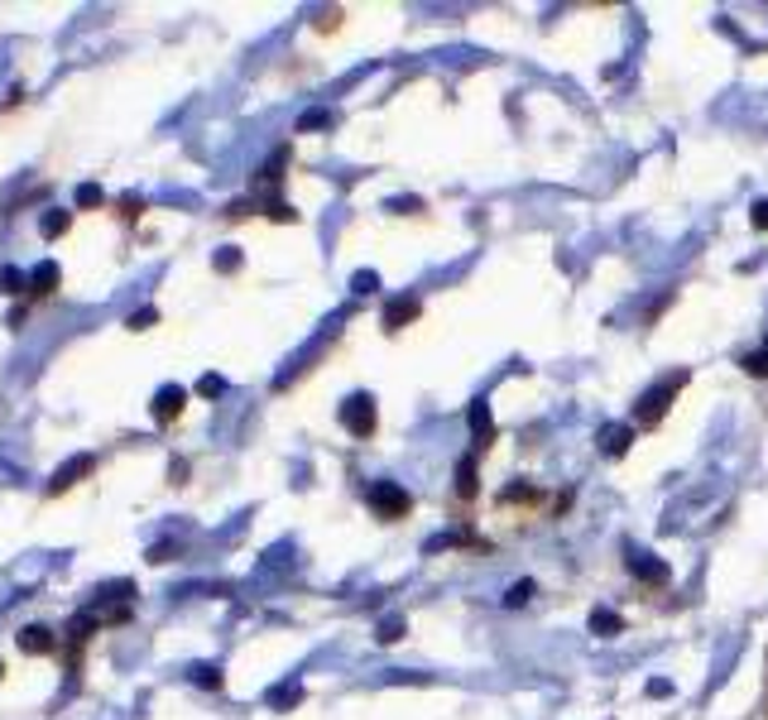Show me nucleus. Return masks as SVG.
<instances>
[{"mask_svg":"<svg viewBox=\"0 0 768 720\" xmlns=\"http://www.w3.org/2000/svg\"><path fill=\"white\" fill-rule=\"evenodd\" d=\"M365 500H370V510L385 514V519H399V514H409V490L394 485V480H375Z\"/></svg>","mask_w":768,"mask_h":720,"instance_id":"f257e3e1","label":"nucleus"},{"mask_svg":"<svg viewBox=\"0 0 768 720\" xmlns=\"http://www.w3.org/2000/svg\"><path fill=\"white\" fill-rule=\"evenodd\" d=\"M342 423H346L356 437H370V433H375V399H370V395L346 399V403H342Z\"/></svg>","mask_w":768,"mask_h":720,"instance_id":"f03ea898","label":"nucleus"},{"mask_svg":"<svg viewBox=\"0 0 768 720\" xmlns=\"http://www.w3.org/2000/svg\"><path fill=\"white\" fill-rule=\"evenodd\" d=\"M58 279H62V274H58L54 260L39 264V270L30 274V298H54V294H58Z\"/></svg>","mask_w":768,"mask_h":720,"instance_id":"7ed1b4c3","label":"nucleus"},{"mask_svg":"<svg viewBox=\"0 0 768 720\" xmlns=\"http://www.w3.org/2000/svg\"><path fill=\"white\" fill-rule=\"evenodd\" d=\"M677 389H683V375H677L673 385H663V389H653V395H644V409H639V419H644V423H653V419H658V413L667 409V399H673Z\"/></svg>","mask_w":768,"mask_h":720,"instance_id":"20e7f679","label":"nucleus"},{"mask_svg":"<svg viewBox=\"0 0 768 720\" xmlns=\"http://www.w3.org/2000/svg\"><path fill=\"white\" fill-rule=\"evenodd\" d=\"M87 471H92V457H78V461H68V466H62V471H58L54 480H48V490H54V495H62V490H68V485H78V480H82Z\"/></svg>","mask_w":768,"mask_h":720,"instance_id":"39448f33","label":"nucleus"},{"mask_svg":"<svg viewBox=\"0 0 768 720\" xmlns=\"http://www.w3.org/2000/svg\"><path fill=\"white\" fill-rule=\"evenodd\" d=\"M20 649H24V653H54L58 639L48 635L44 625H30V629H20Z\"/></svg>","mask_w":768,"mask_h":720,"instance_id":"423d86ee","label":"nucleus"},{"mask_svg":"<svg viewBox=\"0 0 768 720\" xmlns=\"http://www.w3.org/2000/svg\"><path fill=\"white\" fill-rule=\"evenodd\" d=\"M183 389L179 385H169V389H163V395H159V403H154V419L159 423H173V419H179V413H183Z\"/></svg>","mask_w":768,"mask_h":720,"instance_id":"0eeeda50","label":"nucleus"},{"mask_svg":"<svg viewBox=\"0 0 768 720\" xmlns=\"http://www.w3.org/2000/svg\"><path fill=\"white\" fill-rule=\"evenodd\" d=\"M591 629H596L600 639H615V635H620V629H624V620H620V615H615V610H606V605H600V610L591 615Z\"/></svg>","mask_w":768,"mask_h":720,"instance_id":"6e6552de","label":"nucleus"},{"mask_svg":"<svg viewBox=\"0 0 768 720\" xmlns=\"http://www.w3.org/2000/svg\"><path fill=\"white\" fill-rule=\"evenodd\" d=\"M413 318H419V298H399V302H389V312H385L389 327H404Z\"/></svg>","mask_w":768,"mask_h":720,"instance_id":"1a4fd4ad","label":"nucleus"},{"mask_svg":"<svg viewBox=\"0 0 768 720\" xmlns=\"http://www.w3.org/2000/svg\"><path fill=\"white\" fill-rule=\"evenodd\" d=\"M600 437H606V452L615 457V452H624V447H629V437H634V433H629V427H606Z\"/></svg>","mask_w":768,"mask_h":720,"instance_id":"9d476101","label":"nucleus"},{"mask_svg":"<svg viewBox=\"0 0 768 720\" xmlns=\"http://www.w3.org/2000/svg\"><path fill=\"white\" fill-rule=\"evenodd\" d=\"M534 581H514V586L505 591V605H528V596H534Z\"/></svg>","mask_w":768,"mask_h":720,"instance_id":"9b49d317","label":"nucleus"},{"mask_svg":"<svg viewBox=\"0 0 768 720\" xmlns=\"http://www.w3.org/2000/svg\"><path fill=\"white\" fill-rule=\"evenodd\" d=\"M629 567H634V572L644 576V581H667V567H658V562H644V558H634Z\"/></svg>","mask_w":768,"mask_h":720,"instance_id":"f8f14e48","label":"nucleus"},{"mask_svg":"<svg viewBox=\"0 0 768 720\" xmlns=\"http://www.w3.org/2000/svg\"><path fill=\"white\" fill-rule=\"evenodd\" d=\"M471 427H475V433H490V409H485V403H471Z\"/></svg>","mask_w":768,"mask_h":720,"instance_id":"ddd939ff","label":"nucleus"},{"mask_svg":"<svg viewBox=\"0 0 768 720\" xmlns=\"http://www.w3.org/2000/svg\"><path fill=\"white\" fill-rule=\"evenodd\" d=\"M745 365H749V375H754V380H764V375H768V346H764V351H754V356H749Z\"/></svg>","mask_w":768,"mask_h":720,"instance_id":"4468645a","label":"nucleus"},{"mask_svg":"<svg viewBox=\"0 0 768 720\" xmlns=\"http://www.w3.org/2000/svg\"><path fill=\"white\" fill-rule=\"evenodd\" d=\"M68 226H72V217H68V212H54V217L44 221V231H48V236H62V231H68Z\"/></svg>","mask_w":768,"mask_h":720,"instance_id":"2eb2a0df","label":"nucleus"},{"mask_svg":"<svg viewBox=\"0 0 768 720\" xmlns=\"http://www.w3.org/2000/svg\"><path fill=\"white\" fill-rule=\"evenodd\" d=\"M394 639H404V620H385L380 625V643H394Z\"/></svg>","mask_w":768,"mask_h":720,"instance_id":"dca6fc26","label":"nucleus"},{"mask_svg":"<svg viewBox=\"0 0 768 720\" xmlns=\"http://www.w3.org/2000/svg\"><path fill=\"white\" fill-rule=\"evenodd\" d=\"M457 490H461V495H475V466H471V461L461 466V480H457Z\"/></svg>","mask_w":768,"mask_h":720,"instance_id":"f3484780","label":"nucleus"},{"mask_svg":"<svg viewBox=\"0 0 768 720\" xmlns=\"http://www.w3.org/2000/svg\"><path fill=\"white\" fill-rule=\"evenodd\" d=\"M193 677L203 682V687H221V667H211V663H207V667H197Z\"/></svg>","mask_w":768,"mask_h":720,"instance_id":"a211bd4d","label":"nucleus"},{"mask_svg":"<svg viewBox=\"0 0 768 720\" xmlns=\"http://www.w3.org/2000/svg\"><path fill=\"white\" fill-rule=\"evenodd\" d=\"M96 202H102V187H96V183H87L82 193H78V207H96Z\"/></svg>","mask_w":768,"mask_h":720,"instance_id":"6ab92c4d","label":"nucleus"},{"mask_svg":"<svg viewBox=\"0 0 768 720\" xmlns=\"http://www.w3.org/2000/svg\"><path fill=\"white\" fill-rule=\"evenodd\" d=\"M298 125H303V130H318V125H332V116H326V111H308Z\"/></svg>","mask_w":768,"mask_h":720,"instance_id":"aec40b11","label":"nucleus"},{"mask_svg":"<svg viewBox=\"0 0 768 720\" xmlns=\"http://www.w3.org/2000/svg\"><path fill=\"white\" fill-rule=\"evenodd\" d=\"M236 264H241V255H236V250H221V255H217V270H221V274H231Z\"/></svg>","mask_w":768,"mask_h":720,"instance_id":"412c9836","label":"nucleus"},{"mask_svg":"<svg viewBox=\"0 0 768 720\" xmlns=\"http://www.w3.org/2000/svg\"><path fill=\"white\" fill-rule=\"evenodd\" d=\"M754 226H759V231H768V197L764 202H754V217H749Z\"/></svg>","mask_w":768,"mask_h":720,"instance_id":"4be33fe9","label":"nucleus"},{"mask_svg":"<svg viewBox=\"0 0 768 720\" xmlns=\"http://www.w3.org/2000/svg\"><path fill=\"white\" fill-rule=\"evenodd\" d=\"M149 322H159V312H149V308H145V312H135V318H130V327H135V332H145Z\"/></svg>","mask_w":768,"mask_h":720,"instance_id":"5701e85b","label":"nucleus"},{"mask_svg":"<svg viewBox=\"0 0 768 720\" xmlns=\"http://www.w3.org/2000/svg\"><path fill=\"white\" fill-rule=\"evenodd\" d=\"M221 389H226V385L217 380V375H207V380H203V395H221Z\"/></svg>","mask_w":768,"mask_h":720,"instance_id":"b1692460","label":"nucleus"},{"mask_svg":"<svg viewBox=\"0 0 768 720\" xmlns=\"http://www.w3.org/2000/svg\"><path fill=\"white\" fill-rule=\"evenodd\" d=\"M0 673H5V663H0Z\"/></svg>","mask_w":768,"mask_h":720,"instance_id":"393cba45","label":"nucleus"}]
</instances>
